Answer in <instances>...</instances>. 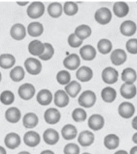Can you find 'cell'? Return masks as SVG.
Here are the masks:
<instances>
[{
    "label": "cell",
    "mask_w": 137,
    "mask_h": 154,
    "mask_svg": "<svg viewBox=\"0 0 137 154\" xmlns=\"http://www.w3.org/2000/svg\"><path fill=\"white\" fill-rule=\"evenodd\" d=\"M23 142L27 146L35 148L41 143V137L36 131H28L23 136Z\"/></svg>",
    "instance_id": "8fae6325"
},
{
    "label": "cell",
    "mask_w": 137,
    "mask_h": 154,
    "mask_svg": "<svg viewBox=\"0 0 137 154\" xmlns=\"http://www.w3.org/2000/svg\"><path fill=\"white\" fill-rule=\"evenodd\" d=\"M112 48H113V45H112L111 41L108 39H106V38L99 40L98 44H97L98 51L103 55H107V54L111 53L112 51Z\"/></svg>",
    "instance_id": "d590c367"
},
{
    "label": "cell",
    "mask_w": 137,
    "mask_h": 154,
    "mask_svg": "<svg viewBox=\"0 0 137 154\" xmlns=\"http://www.w3.org/2000/svg\"><path fill=\"white\" fill-rule=\"evenodd\" d=\"M82 154H91V153H90V152H84V153Z\"/></svg>",
    "instance_id": "9f6ffc18"
},
{
    "label": "cell",
    "mask_w": 137,
    "mask_h": 154,
    "mask_svg": "<svg viewBox=\"0 0 137 154\" xmlns=\"http://www.w3.org/2000/svg\"><path fill=\"white\" fill-rule=\"evenodd\" d=\"M121 79L124 83L134 84L137 80V73L133 68L127 67L123 70Z\"/></svg>",
    "instance_id": "83f0119b"
},
{
    "label": "cell",
    "mask_w": 137,
    "mask_h": 154,
    "mask_svg": "<svg viewBox=\"0 0 137 154\" xmlns=\"http://www.w3.org/2000/svg\"><path fill=\"white\" fill-rule=\"evenodd\" d=\"M36 94V88L31 83H24L19 87L18 94L23 100H30Z\"/></svg>",
    "instance_id": "52a82bcc"
},
{
    "label": "cell",
    "mask_w": 137,
    "mask_h": 154,
    "mask_svg": "<svg viewBox=\"0 0 137 154\" xmlns=\"http://www.w3.org/2000/svg\"><path fill=\"white\" fill-rule=\"evenodd\" d=\"M39 118L35 113L29 112L25 114L23 118V125L25 128L32 129L38 125Z\"/></svg>",
    "instance_id": "f546056e"
},
{
    "label": "cell",
    "mask_w": 137,
    "mask_h": 154,
    "mask_svg": "<svg viewBox=\"0 0 137 154\" xmlns=\"http://www.w3.org/2000/svg\"><path fill=\"white\" fill-rule=\"evenodd\" d=\"M27 32L32 37H39L44 32V26L40 22H32L28 24Z\"/></svg>",
    "instance_id": "f1b7e54d"
},
{
    "label": "cell",
    "mask_w": 137,
    "mask_h": 154,
    "mask_svg": "<svg viewBox=\"0 0 137 154\" xmlns=\"http://www.w3.org/2000/svg\"><path fill=\"white\" fill-rule=\"evenodd\" d=\"M81 90V84L77 81H71L66 86H65V91L68 94V97L76 98L78 95Z\"/></svg>",
    "instance_id": "d6a6232c"
},
{
    "label": "cell",
    "mask_w": 137,
    "mask_h": 154,
    "mask_svg": "<svg viewBox=\"0 0 137 154\" xmlns=\"http://www.w3.org/2000/svg\"><path fill=\"white\" fill-rule=\"evenodd\" d=\"M132 140L133 143H135V144H137V132L133 134V136L132 137Z\"/></svg>",
    "instance_id": "f907efd6"
},
{
    "label": "cell",
    "mask_w": 137,
    "mask_h": 154,
    "mask_svg": "<svg viewBox=\"0 0 137 154\" xmlns=\"http://www.w3.org/2000/svg\"><path fill=\"white\" fill-rule=\"evenodd\" d=\"M96 94L94 93V91H90V90L82 92L78 97L79 105L83 108H90L92 106H94L96 103Z\"/></svg>",
    "instance_id": "6da1fadb"
},
{
    "label": "cell",
    "mask_w": 137,
    "mask_h": 154,
    "mask_svg": "<svg viewBox=\"0 0 137 154\" xmlns=\"http://www.w3.org/2000/svg\"><path fill=\"white\" fill-rule=\"evenodd\" d=\"M64 154H80V148L75 143H68L64 147Z\"/></svg>",
    "instance_id": "ee69618b"
},
{
    "label": "cell",
    "mask_w": 137,
    "mask_h": 154,
    "mask_svg": "<svg viewBox=\"0 0 137 154\" xmlns=\"http://www.w3.org/2000/svg\"><path fill=\"white\" fill-rule=\"evenodd\" d=\"M102 79L107 85H113L119 80V72L113 67L108 66L102 72Z\"/></svg>",
    "instance_id": "277c9868"
},
{
    "label": "cell",
    "mask_w": 137,
    "mask_h": 154,
    "mask_svg": "<svg viewBox=\"0 0 137 154\" xmlns=\"http://www.w3.org/2000/svg\"><path fill=\"white\" fill-rule=\"evenodd\" d=\"M68 45L74 48H77L83 44V41L80 40L74 33H72L68 35Z\"/></svg>",
    "instance_id": "f6af8a7d"
},
{
    "label": "cell",
    "mask_w": 137,
    "mask_h": 154,
    "mask_svg": "<svg viewBox=\"0 0 137 154\" xmlns=\"http://www.w3.org/2000/svg\"><path fill=\"white\" fill-rule=\"evenodd\" d=\"M81 64L79 56L76 53H72L66 57L63 61V66L68 70H77Z\"/></svg>",
    "instance_id": "7c38bea8"
},
{
    "label": "cell",
    "mask_w": 137,
    "mask_h": 154,
    "mask_svg": "<svg viewBox=\"0 0 137 154\" xmlns=\"http://www.w3.org/2000/svg\"><path fill=\"white\" fill-rule=\"evenodd\" d=\"M53 94L49 90L42 89L39 91L36 95V100L41 106H48L53 101Z\"/></svg>",
    "instance_id": "603a6c76"
},
{
    "label": "cell",
    "mask_w": 137,
    "mask_h": 154,
    "mask_svg": "<svg viewBox=\"0 0 137 154\" xmlns=\"http://www.w3.org/2000/svg\"><path fill=\"white\" fill-rule=\"evenodd\" d=\"M136 3H137V2H136Z\"/></svg>",
    "instance_id": "6f0895ef"
},
{
    "label": "cell",
    "mask_w": 137,
    "mask_h": 154,
    "mask_svg": "<svg viewBox=\"0 0 137 154\" xmlns=\"http://www.w3.org/2000/svg\"><path fill=\"white\" fill-rule=\"evenodd\" d=\"M15 101V94L12 91H4L0 94V102L3 105H11Z\"/></svg>",
    "instance_id": "60d3db41"
},
{
    "label": "cell",
    "mask_w": 137,
    "mask_h": 154,
    "mask_svg": "<svg viewBox=\"0 0 137 154\" xmlns=\"http://www.w3.org/2000/svg\"><path fill=\"white\" fill-rule=\"evenodd\" d=\"M0 154H7V150L3 146H0Z\"/></svg>",
    "instance_id": "f5cc1de1"
},
{
    "label": "cell",
    "mask_w": 137,
    "mask_h": 154,
    "mask_svg": "<svg viewBox=\"0 0 137 154\" xmlns=\"http://www.w3.org/2000/svg\"><path fill=\"white\" fill-rule=\"evenodd\" d=\"M28 52L34 57H40L44 51V45L39 40H33L29 43Z\"/></svg>",
    "instance_id": "cb8c5ba5"
},
{
    "label": "cell",
    "mask_w": 137,
    "mask_h": 154,
    "mask_svg": "<svg viewBox=\"0 0 137 154\" xmlns=\"http://www.w3.org/2000/svg\"><path fill=\"white\" fill-rule=\"evenodd\" d=\"M104 146L109 150H114L119 148L120 144V138L116 134H108L104 137L103 140Z\"/></svg>",
    "instance_id": "484cf974"
},
{
    "label": "cell",
    "mask_w": 137,
    "mask_h": 154,
    "mask_svg": "<svg viewBox=\"0 0 137 154\" xmlns=\"http://www.w3.org/2000/svg\"><path fill=\"white\" fill-rule=\"evenodd\" d=\"M15 57L10 53H3L0 55V67L4 69H9L14 67Z\"/></svg>",
    "instance_id": "4dcf8cb0"
},
{
    "label": "cell",
    "mask_w": 137,
    "mask_h": 154,
    "mask_svg": "<svg viewBox=\"0 0 137 154\" xmlns=\"http://www.w3.org/2000/svg\"><path fill=\"white\" fill-rule=\"evenodd\" d=\"M45 7L42 2L35 1L31 3L27 9V15L31 19H39L44 14Z\"/></svg>",
    "instance_id": "7a4b0ae2"
},
{
    "label": "cell",
    "mask_w": 137,
    "mask_h": 154,
    "mask_svg": "<svg viewBox=\"0 0 137 154\" xmlns=\"http://www.w3.org/2000/svg\"><path fill=\"white\" fill-rule=\"evenodd\" d=\"M132 128L137 131V116H135L134 118H133V119H132Z\"/></svg>",
    "instance_id": "bcb514c9"
},
{
    "label": "cell",
    "mask_w": 137,
    "mask_h": 154,
    "mask_svg": "<svg viewBox=\"0 0 137 154\" xmlns=\"http://www.w3.org/2000/svg\"><path fill=\"white\" fill-rule=\"evenodd\" d=\"M10 35L11 38L15 41H22L27 35V29L25 26L22 23H15L11 28Z\"/></svg>",
    "instance_id": "5bb4252c"
},
{
    "label": "cell",
    "mask_w": 137,
    "mask_h": 154,
    "mask_svg": "<svg viewBox=\"0 0 137 154\" xmlns=\"http://www.w3.org/2000/svg\"><path fill=\"white\" fill-rule=\"evenodd\" d=\"M79 53L84 61H93L96 57L97 51L94 46L90 45H86L80 48Z\"/></svg>",
    "instance_id": "7402d4cb"
},
{
    "label": "cell",
    "mask_w": 137,
    "mask_h": 154,
    "mask_svg": "<svg viewBox=\"0 0 137 154\" xmlns=\"http://www.w3.org/2000/svg\"><path fill=\"white\" fill-rule=\"evenodd\" d=\"M137 30V26L136 23H135L134 21L127 20L123 21L121 25L119 27V32L124 36L127 37H132V35H134L136 32Z\"/></svg>",
    "instance_id": "9c48e42d"
},
{
    "label": "cell",
    "mask_w": 137,
    "mask_h": 154,
    "mask_svg": "<svg viewBox=\"0 0 137 154\" xmlns=\"http://www.w3.org/2000/svg\"><path fill=\"white\" fill-rule=\"evenodd\" d=\"M16 3L18 4V5L21 6V7H23V6H27L29 3L28 1H17Z\"/></svg>",
    "instance_id": "7dc6e473"
},
{
    "label": "cell",
    "mask_w": 137,
    "mask_h": 154,
    "mask_svg": "<svg viewBox=\"0 0 137 154\" xmlns=\"http://www.w3.org/2000/svg\"><path fill=\"white\" fill-rule=\"evenodd\" d=\"M129 154H137V145L132 147L130 150Z\"/></svg>",
    "instance_id": "c3c4849f"
},
{
    "label": "cell",
    "mask_w": 137,
    "mask_h": 154,
    "mask_svg": "<svg viewBox=\"0 0 137 154\" xmlns=\"http://www.w3.org/2000/svg\"><path fill=\"white\" fill-rule=\"evenodd\" d=\"M135 112V107L133 103L130 102H123L119 105L118 113L123 119H131Z\"/></svg>",
    "instance_id": "8992f818"
},
{
    "label": "cell",
    "mask_w": 137,
    "mask_h": 154,
    "mask_svg": "<svg viewBox=\"0 0 137 154\" xmlns=\"http://www.w3.org/2000/svg\"><path fill=\"white\" fill-rule=\"evenodd\" d=\"M4 144L9 149H17L21 144V138L20 135L15 132H10L6 135L4 138Z\"/></svg>",
    "instance_id": "2e32d148"
},
{
    "label": "cell",
    "mask_w": 137,
    "mask_h": 154,
    "mask_svg": "<svg viewBox=\"0 0 137 154\" xmlns=\"http://www.w3.org/2000/svg\"><path fill=\"white\" fill-rule=\"evenodd\" d=\"M54 104L60 108H63L68 106L69 103V97L66 94V92L63 90H59L56 91V93L53 95Z\"/></svg>",
    "instance_id": "44dd1931"
},
{
    "label": "cell",
    "mask_w": 137,
    "mask_h": 154,
    "mask_svg": "<svg viewBox=\"0 0 137 154\" xmlns=\"http://www.w3.org/2000/svg\"><path fill=\"white\" fill-rule=\"evenodd\" d=\"M130 8L129 6L127 3L123 1H119L114 3L113 6V13L114 15L118 18H124L126 17L129 13Z\"/></svg>",
    "instance_id": "ffe728a7"
},
{
    "label": "cell",
    "mask_w": 137,
    "mask_h": 154,
    "mask_svg": "<svg viewBox=\"0 0 137 154\" xmlns=\"http://www.w3.org/2000/svg\"><path fill=\"white\" fill-rule=\"evenodd\" d=\"M114 154H129L126 150H118Z\"/></svg>",
    "instance_id": "816d5d0a"
},
{
    "label": "cell",
    "mask_w": 137,
    "mask_h": 154,
    "mask_svg": "<svg viewBox=\"0 0 137 154\" xmlns=\"http://www.w3.org/2000/svg\"><path fill=\"white\" fill-rule=\"evenodd\" d=\"M40 154H55L54 152H53L52 150H49V149H46V150H44L42 151Z\"/></svg>",
    "instance_id": "681fc988"
},
{
    "label": "cell",
    "mask_w": 137,
    "mask_h": 154,
    "mask_svg": "<svg viewBox=\"0 0 137 154\" xmlns=\"http://www.w3.org/2000/svg\"><path fill=\"white\" fill-rule=\"evenodd\" d=\"M87 118V111L83 108H76L74 109L72 112V119L74 121L77 123H81L84 122Z\"/></svg>",
    "instance_id": "ab89813d"
},
{
    "label": "cell",
    "mask_w": 137,
    "mask_h": 154,
    "mask_svg": "<svg viewBox=\"0 0 137 154\" xmlns=\"http://www.w3.org/2000/svg\"><path fill=\"white\" fill-rule=\"evenodd\" d=\"M95 137L94 134L90 131L85 130L80 132L78 137V144L81 147H89L94 144Z\"/></svg>",
    "instance_id": "9a60e30c"
},
{
    "label": "cell",
    "mask_w": 137,
    "mask_h": 154,
    "mask_svg": "<svg viewBox=\"0 0 137 154\" xmlns=\"http://www.w3.org/2000/svg\"><path fill=\"white\" fill-rule=\"evenodd\" d=\"M119 92L123 99H132L136 95L137 88L135 84L123 83L120 86Z\"/></svg>",
    "instance_id": "d6986e66"
},
{
    "label": "cell",
    "mask_w": 137,
    "mask_h": 154,
    "mask_svg": "<svg viewBox=\"0 0 137 154\" xmlns=\"http://www.w3.org/2000/svg\"><path fill=\"white\" fill-rule=\"evenodd\" d=\"M1 81H2V73L0 72V82H1Z\"/></svg>",
    "instance_id": "11a10c76"
},
{
    "label": "cell",
    "mask_w": 137,
    "mask_h": 154,
    "mask_svg": "<svg viewBox=\"0 0 137 154\" xmlns=\"http://www.w3.org/2000/svg\"><path fill=\"white\" fill-rule=\"evenodd\" d=\"M24 77H25V71L23 67L20 66L14 67L10 72L11 79L15 82H20L23 80Z\"/></svg>",
    "instance_id": "8d00e7d4"
},
{
    "label": "cell",
    "mask_w": 137,
    "mask_h": 154,
    "mask_svg": "<svg viewBox=\"0 0 137 154\" xmlns=\"http://www.w3.org/2000/svg\"><path fill=\"white\" fill-rule=\"evenodd\" d=\"M105 125L104 117L99 114H94L88 119V127L93 131H99Z\"/></svg>",
    "instance_id": "30bf717a"
},
{
    "label": "cell",
    "mask_w": 137,
    "mask_h": 154,
    "mask_svg": "<svg viewBox=\"0 0 137 154\" xmlns=\"http://www.w3.org/2000/svg\"><path fill=\"white\" fill-rule=\"evenodd\" d=\"M44 51L42 53V55L40 56L39 57L42 61H49L54 56L55 51H54L53 46L49 43H44Z\"/></svg>",
    "instance_id": "b9f144b4"
},
{
    "label": "cell",
    "mask_w": 137,
    "mask_h": 154,
    "mask_svg": "<svg viewBox=\"0 0 137 154\" xmlns=\"http://www.w3.org/2000/svg\"><path fill=\"white\" fill-rule=\"evenodd\" d=\"M94 73L91 68L88 66H81L77 69L76 78L81 82H87L93 79Z\"/></svg>",
    "instance_id": "ac0fdd59"
},
{
    "label": "cell",
    "mask_w": 137,
    "mask_h": 154,
    "mask_svg": "<svg viewBox=\"0 0 137 154\" xmlns=\"http://www.w3.org/2000/svg\"><path fill=\"white\" fill-rule=\"evenodd\" d=\"M127 55L126 51L122 48H116L111 51V61L114 66H122L127 61Z\"/></svg>",
    "instance_id": "ba28073f"
},
{
    "label": "cell",
    "mask_w": 137,
    "mask_h": 154,
    "mask_svg": "<svg viewBox=\"0 0 137 154\" xmlns=\"http://www.w3.org/2000/svg\"><path fill=\"white\" fill-rule=\"evenodd\" d=\"M56 81L59 84L66 86L71 82V75L67 70H61L56 73Z\"/></svg>",
    "instance_id": "f35d334b"
},
{
    "label": "cell",
    "mask_w": 137,
    "mask_h": 154,
    "mask_svg": "<svg viewBox=\"0 0 137 154\" xmlns=\"http://www.w3.org/2000/svg\"><path fill=\"white\" fill-rule=\"evenodd\" d=\"M5 119L10 124H17L21 119V111L17 107L12 106L5 111Z\"/></svg>",
    "instance_id": "d4e9b609"
},
{
    "label": "cell",
    "mask_w": 137,
    "mask_h": 154,
    "mask_svg": "<svg viewBox=\"0 0 137 154\" xmlns=\"http://www.w3.org/2000/svg\"><path fill=\"white\" fill-rule=\"evenodd\" d=\"M126 49L131 54L136 55L137 54V39L130 38L126 42Z\"/></svg>",
    "instance_id": "7bdbcfd3"
},
{
    "label": "cell",
    "mask_w": 137,
    "mask_h": 154,
    "mask_svg": "<svg viewBox=\"0 0 137 154\" xmlns=\"http://www.w3.org/2000/svg\"><path fill=\"white\" fill-rule=\"evenodd\" d=\"M94 20L101 25H107L112 20L111 11L106 7L100 8L94 13Z\"/></svg>",
    "instance_id": "3957f363"
},
{
    "label": "cell",
    "mask_w": 137,
    "mask_h": 154,
    "mask_svg": "<svg viewBox=\"0 0 137 154\" xmlns=\"http://www.w3.org/2000/svg\"><path fill=\"white\" fill-rule=\"evenodd\" d=\"M24 67L31 75H38L42 70V64L35 57H28L24 61Z\"/></svg>",
    "instance_id": "5b68a950"
},
{
    "label": "cell",
    "mask_w": 137,
    "mask_h": 154,
    "mask_svg": "<svg viewBox=\"0 0 137 154\" xmlns=\"http://www.w3.org/2000/svg\"><path fill=\"white\" fill-rule=\"evenodd\" d=\"M18 154H31V153L28 151H22V152H20Z\"/></svg>",
    "instance_id": "db71d44e"
},
{
    "label": "cell",
    "mask_w": 137,
    "mask_h": 154,
    "mask_svg": "<svg viewBox=\"0 0 137 154\" xmlns=\"http://www.w3.org/2000/svg\"><path fill=\"white\" fill-rule=\"evenodd\" d=\"M102 99L107 103H111L116 99L117 92L113 87L107 86L102 90L101 91Z\"/></svg>",
    "instance_id": "1f68e13d"
},
{
    "label": "cell",
    "mask_w": 137,
    "mask_h": 154,
    "mask_svg": "<svg viewBox=\"0 0 137 154\" xmlns=\"http://www.w3.org/2000/svg\"><path fill=\"white\" fill-rule=\"evenodd\" d=\"M43 139L45 144L48 145H55L58 143L60 135L56 130L53 128H48L44 131Z\"/></svg>",
    "instance_id": "e0dca14e"
},
{
    "label": "cell",
    "mask_w": 137,
    "mask_h": 154,
    "mask_svg": "<svg viewBox=\"0 0 137 154\" xmlns=\"http://www.w3.org/2000/svg\"><path fill=\"white\" fill-rule=\"evenodd\" d=\"M48 15H50L52 18L56 19V18L61 17L62 13H63V6L61 5L60 3L54 2V3H50L48 6L47 8Z\"/></svg>",
    "instance_id": "e575fe53"
},
{
    "label": "cell",
    "mask_w": 137,
    "mask_h": 154,
    "mask_svg": "<svg viewBox=\"0 0 137 154\" xmlns=\"http://www.w3.org/2000/svg\"><path fill=\"white\" fill-rule=\"evenodd\" d=\"M61 136L65 140H72L78 136V129L73 124H65L61 129Z\"/></svg>",
    "instance_id": "4316f807"
},
{
    "label": "cell",
    "mask_w": 137,
    "mask_h": 154,
    "mask_svg": "<svg viewBox=\"0 0 137 154\" xmlns=\"http://www.w3.org/2000/svg\"><path fill=\"white\" fill-rule=\"evenodd\" d=\"M44 118L47 124L51 125L56 124L61 120V112L56 108H48L44 111Z\"/></svg>",
    "instance_id": "4fadbf2b"
},
{
    "label": "cell",
    "mask_w": 137,
    "mask_h": 154,
    "mask_svg": "<svg viewBox=\"0 0 137 154\" xmlns=\"http://www.w3.org/2000/svg\"><path fill=\"white\" fill-rule=\"evenodd\" d=\"M74 34H75L80 40L84 41V40L89 38L90 36L91 35L92 29L89 25H87V24H81V25L78 26V27L75 28Z\"/></svg>",
    "instance_id": "836d02e7"
},
{
    "label": "cell",
    "mask_w": 137,
    "mask_h": 154,
    "mask_svg": "<svg viewBox=\"0 0 137 154\" xmlns=\"http://www.w3.org/2000/svg\"><path fill=\"white\" fill-rule=\"evenodd\" d=\"M63 12L68 16H74L78 12V6L74 2H65L63 6Z\"/></svg>",
    "instance_id": "74e56055"
}]
</instances>
